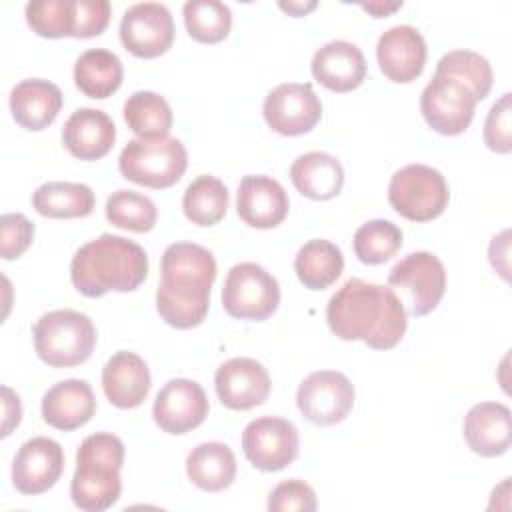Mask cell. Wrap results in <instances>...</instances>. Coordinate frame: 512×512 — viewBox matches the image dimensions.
Returning a JSON list of instances; mask_svg holds the SVG:
<instances>
[{
    "label": "cell",
    "instance_id": "obj_16",
    "mask_svg": "<svg viewBox=\"0 0 512 512\" xmlns=\"http://www.w3.org/2000/svg\"><path fill=\"white\" fill-rule=\"evenodd\" d=\"M214 386L220 402L230 410H250L270 396L268 370L252 358H230L216 370Z\"/></svg>",
    "mask_w": 512,
    "mask_h": 512
},
{
    "label": "cell",
    "instance_id": "obj_17",
    "mask_svg": "<svg viewBox=\"0 0 512 512\" xmlns=\"http://www.w3.org/2000/svg\"><path fill=\"white\" fill-rule=\"evenodd\" d=\"M426 54L422 34L408 24L388 28L376 44V60L382 74L398 84H408L422 74Z\"/></svg>",
    "mask_w": 512,
    "mask_h": 512
},
{
    "label": "cell",
    "instance_id": "obj_12",
    "mask_svg": "<svg viewBox=\"0 0 512 512\" xmlns=\"http://www.w3.org/2000/svg\"><path fill=\"white\" fill-rule=\"evenodd\" d=\"M262 114L274 132L282 136H300L320 122L322 102L312 90V84L284 82L268 92Z\"/></svg>",
    "mask_w": 512,
    "mask_h": 512
},
{
    "label": "cell",
    "instance_id": "obj_6",
    "mask_svg": "<svg viewBox=\"0 0 512 512\" xmlns=\"http://www.w3.org/2000/svg\"><path fill=\"white\" fill-rule=\"evenodd\" d=\"M448 184L444 176L426 164H408L394 172L388 184L390 206L412 222H430L448 206Z\"/></svg>",
    "mask_w": 512,
    "mask_h": 512
},
{
    "label": "cell",
    "instance_id": "obj_8",
    "mask_svg": "<svg viewBox=\"0 0 512 512\" xmlns=\"http://www.w3.org/2000/svg\"><path fill=\"white\" fill-rule=\"evenodd\" d=\"M388 284L398 288L412 316L430 314L446 292V270L430 252H410L388 274Z\"/></svg>",
    "mask_w": 512,
    "mask_h": 512
},
{
    "label": "cell",
    "instance_id": "obj_22",
    "mask_svg": "<svg viewBox=\"0 0 512 512\" xmlns=\"http://www.w3.org/2000/svg\"><path fill=\"white\" fill-rule=\"evenodd\" d=\"M150 386V370L136 352L120 350L102 368L104 394L116 408L140 406L146 400Z\"/></svg>",
    "mask_w": 512,
    "mask_h": 512
},
{
    "label": "cell",
    "instance_id": "obj_28",
    "mask_svg": "<svg viewBox=\"0 0 512 512\" xmlns=\"http://www.w3.org/2000/svg\"><path fill=\"white\" fill-rule=\"evenodd\" d=\"M124 78L120 58L106 48H92L78 56L74 64V82L78 90L88 98L112 96Z\"/></svg>",
    "mask_w": 512,
    "mask_h": 512
},
{
    "label": "cell",
    "instance_id": "obj_24",
    "mask_svg": "<svg viewBox=\"0 0 512 512\" xmlns=\"http://www.w3.org/2000/svg\"><path fill=\"white\" fill-rule=\"evenodd\" d=\"M62 108V92L54 82L28 78L10 90V112L18 126L38 132L48 128Z\"/></svg>",
    "mask_w": 512,
    "mask_h": 512
},
{
    "label": "cell",
    "instance_id": "obj_40",
    "mask_svg": "<svg viewBox=\"0 0 512 512\" xmlns=\"http://www.w3.org/2000/svg\"><path fill=\"white\" fill-rule=\"evenodd\" d=\"M316 506L314 488L298 478L280 482L268 496L270 512H314Z\"/></svg>",
    "mask_w": 512,
    "mask_h": 512
},
{
    "label": "cell",
    "instance_id": "obj_26",
    "mask_svg": "<svg viewBox=\"0 0 512 512\" xmlns=\"http://www.w3.org/2000/svg\"><path fill=\"white\" fill-rule=\"evenodd\" d=\"M290 180L296 190L310 200H330L344 186L340 160L326 152L300 154L290 166Z\"/></svg>",
    "mask_w": 512,
    "mask_h": 512
},
{
    "label": "cell",
    "instance_id": "obj_43",
    "mask_svg": "<svg viewBox=\"0 0 512 512\" xmlns=\"http://www.w3.org/2000/svg\"><path fill=\"white\" fill-rule=\"evenodd\" d=\"M2 408H4V420H2V438H6L12 428L20 424L22 418V404L16 392H12L8 386H2Z\"/></svg>",
    "mask_w": 512,
    "mask_h": 512
},
{
    "label": "cell",
    "instance_id": "obj_11",
    "mask_svg": "<svg viewBox=\"0 0 512 512\" xmlns=\"http://www.w3.org/2000/svg\"><path fill=\"white\" fill-rule=\"evenodd\" d=\"M296 426L278 416H260L246 424L242 432V450L252 466L264 472H278L298 456Z\"/></svg>",
    "mask_w": 512,
    "mask_h": 512
},
{
    "label": "cell",
    "instance_id": "obj_44",
    "mask_svg": "<svg viewBox=\"0 0 512 512\" xmlns=\"http://www.w3.org/2000/svg\"><path fill=\"white\" fill-rule=\"evenodd\" d=\"M366 12H370L374 18H382L392 14L394 10H398L402 6V2H364L360 4Z\"/></svg>",
    "mask_w": 512,
    "mask_h": 512
},
{
    "label": "cell",
    "instance_id": "obj_23",
    "mask_svg": "<svg viewBox=\"0 0 512 512\" xmlns=\"http://www.w3.org/2000/svg\"><path fill=\"white\" fill-rule=\"evenodd\" d=\"M96 412V398L86 380L70 378L54 384L42 398V418L56 430H76Z\"/></svg>",
    "mask_w": 512,
    "mask_h": 512
},
{
    "label": "cell",
    "instance_id": "obj_21",
    "mask_svg": "<svg viewBox=\"0 0 512 512\" xmlns=\"http://www.w3.org/2000/svg\"><path fill=\"white\" fill-rule=\"evenodd\" d=\"M116 140L112 118L96 108H78L68 116L62 128L66 150L80 160H98L106 156Z\"/></svg>",
    "mask_w": 512,
    "mask_h": 512
},
{
    "label": "cell",
    "instance_id": "obj_34",
    "mask_svg": "<svg viewBox=\"0 0 512 512\" xmlns=\"http://www.w3.org/2000/svg\"><path fill=\"white\" fill-rule=\"evenodd\" d=\"M188 34L202 44L222 42L232 28V12L218 0H188L182 8Z\"/></svg>",
    "mask_w": 512,
    "mask_h": 512
},
{
    "label": "cell",
    "instance_id": "obj_19",
    "mask_svg": "<svg viewBox=\"0 0 512 512\" xmlns=\"http://www.w3.org/2000/svg\"><path fill=\"white\" fill-rule=\"evenodd\" d=\"M312 76L332 92H350L366 78L362 50L346 40H332L318 48L310 62Z\"/></svg>",
    "mask_w": 512,
    "mask_h": 512
},
{
    "label": "cell",
    "instance_id": "obj_10",
    "mask_svg": "<svg viewBox=\"0 0 512 512\" xmlns=\"http://www.w3.org/2000/svg\"><path fill=\"white\" fill-rule=\"evenodd\" d=\"M476 98L458 80L436 74L420 96V110L426 124L444 136L462 134L474 118Z\"/></svg>",
    "mask_w": 512,
    "mask_h": 512
},
{
    "label": "cell",
    "instance_id": "obj_4",
    "mask_svg": "<svg viewBox=\"0 0 512 512\" xmlns=\"http://www.w3.org/2000/svg\"><path fill=\"white\" fill-rule=\"evenodd\" d=\"M38 358L52 368H70L86 362L96 346L92 320L76 310H52L42 314L34 328Z\"/></svg>",
    "mask_w": 512,
    "mask_h": 512
},
{
    "label": "cell",
    "instance_id": "obj_9",
    "mask_svg": "<svg viewBox=\"0 0 512 512\" xmlns=\"http://www.w3.org/2000/svg\"><path fill=\"white\" fill-rule=\"evenodd\" d=\"M354 396V386L342 372L318 370L300 382L296 404L308 422L332 426L350 414Z\"/></svg>",
    "mask_w": 512,
    "mask_h": 512
},
{
    "label": "cell",
    "instance_id": "obj_42",
    "mask_svg": "<svg viewBox=\"0 0 512 512\" xmlns=\"http://www.w3.org/2000/svg\"><path fill=\"white\" fill-rule=\"evenodd\" d=\"M112 6L108 0H76L74 38H92L106 30Z\"/></svg>",
    "mask_w": 512,
    "mask_h": 512
},
{
    "label": "cell",
    "instance_id": "obj_18",
    "mask_svg": "<svg viewBox=\"0 0 512 512\" xmlns=\"http://www.w3.org/2000/svg\"><path fill=\"white\" fill-rule=\"evenodd\" d=\"M290 200L284 186L272 176L248 174L240 180L236 210L238 216L252 228L268 230L284 222Z\"/></svg>",
    "mask_w": 512,
    "mask_h": 512
},
{
    "label": "cell",
    "instance_id": "obj_39",
    "mask_svg": "<svg viewBox=\"0 0 512 512\" xmlns=\"http://www.w3.org/2000/svg\"><path fill=\"white\" fill-rule=\"evenodd\" d=\"M484 144L498 154L512 150V96L506 92L492 104L484 122Z\"/></svg>",
    "mask_w": 512,
    "mask_h": 512
},
{
    "label": "cell",
    "instance_id": "obj_1",
    "mask_svg": "<svg viewBox=\"0 0 512 512\" xmlns=\"http://www.w3.org/2000/svg\"><path fill=\"white\" fill-rule=\"evenodd\" d=\"M400 296L362 278L346 280L326 306V322L340 340H364L374 350L394 348L408 326Z\"/></svg>",
    "mask_w": 512,
    "mask_h": 512
},
{
    "label": "cell",
    "instance_id": "obj_3",
    "mask_svg": "<svg viewBox=\"0 0 512 512\" xmlns=\"http://www.w3.org/2000/svg\"><path fill=\"white\" fill-rule=\"evenodd\" d=\"M124 442L110 432H96L82 440L76 450V470L70 482L74 506L86 512L112 508L122 492L120 468Z\"/></svg>",
    "mask_w": 512,
    "mask_h": 512
},
{
    "label": "cell",
    "instance_id": "obj_37",
    "mask_svg": "<svg viewBox=\"0 0 512 512\" xmlns=\"http://www.w3.org/2000/svg\"><path fill=\"white\" fill-rule=\"evenodd\" d=\"M402 246V230L384 218L368 220L354 234V252L364 264H384Z\"/></svg>",
    "mask_w": 512,
    "mask_h": 512
},
{
    "label": "cell",
    "instance_id": "obj_33",
    "mask_svg": "<svg viewBox=\"0 0 512 512\" xmlns=\"http://www.w3.org/2000/svg\"><path fill=\"white\" fill-rule=\"evenodd\" d=\"M124 120L140 138H160L168 136L174 116L166 98L150 90H140L124 102Z\"/></svg>",
    "mask_w": 512,
    "mask_h": 512
},
{
    "label": "cell",
    "instance_id": "obj_14",
    "mask_svg": "<svg viewBox=\"0 0 512 512\" xmlns=\"http://www.w3.org/2000/svg\"><path fill=\"white\" fill-rule=\"evenodd\" d=\"M208 410L206 392L198 382L174 378L156 394L152 416L160 430L168 434H186L206 420Z\"/></svg>",
    "mask_w": 512,
    "mask_h": 512
},
{
    "label": "cell",
    "instance_id": "obj_2",
    "mask_svg": "<svg viewBox=\"0 0 512 512\" xmlns=\"http://www.w3.org/2000/svg\"><path fill=\"white\" fill-rule=\"evenodd\" d=\"M146 274L148 256L144 248L116 234H102L86 242L70 262V280L88 298H100L110 290H136Z\"/></svg>",
    "mask_w": 512,
    "mask_h": 512
},
{
    "label": "cell",
    "instance_id": "obj_15",
    "mask_svg": "<svg viewBox=\"0 0 512 512\" xmlns=\"http://www.w3.org/2000/svg\"><path fill=\"white\" fill-rule=\"evenodd\" d=\"M64 472L62 446L46 436L26 440L12 462V484L26 496L50 490Z\"/></svg>",
    "mask_w": 512,
    "mask_h": 512
},
{
    "label": "cell",
    "instance_id": "obj_30",
    "mask_svg": "<svg viewBox=\"0 0 512 512\" xmlns=\"http://www.w3.org/2000/svg\"><path fill=\"white\" fill-rule=\"evenodd\" d=\"M94 192L80 182H44L32 194V206L46 218H84L94 210Z\"/></svg>",
    "mask_w": 512,
    "mask_h": 512
},
{
    "label": "cell",
    "instance_id": "obj_38",
    "mask_svg": "<svg viewBox=\"0 0 512 512\" xmlns=\"http://www.w3.org/2000/svg\"><path fill=\"white\" fill-rule=\"evenodd\" d=\"M28 26L44 38L72 36L76 30V0H34L26 4Z\"/></svg>",
    "mask_w": 512,
    "mask_h": 512
},
{
    "label": "cell",
    "instance_id": "obj_36",
    "mask_svg": "<svg viewBox=\"0 0 512 512\" xmlns=\"http://www.w3.org/2000/svg\"><path fill=\"white\" fill-rule=\"evenodd\" d=\"M104 212L112 226L132 232H150L158 220V210L148 196L124 188L108 196Z\"/></svg>",
    "mask_w": 512,
    "mask_h": 512
},
{
    "label": "cell",
    "instance_id": "obj_45",
    "mask_svg": "<svg viewBox=\"0 0 512 512\" xmlns=\"http://www.w3.org/2000/svg\"><path fill=\"white\" fill-rule=\"evenodd\" d=\"M278 6L292 16H304L306 12L316 8V2H278Z\"/></svg>",
    "mask_w": 512,
    "mask_h": 512
},
{
    "label": "cell",
    "instance_id": "obj_31",
    "mask_svg": "<svg viewBox=\"0 0 512 512\" xmlns=\"http://www.w3.org/2000/svg\"><path fill=\"white\" fill-rule=\"evenodd\" d=\"M156 308L162 320L178 330H188L204 322L210 308V290H186L158 284Z\"/></svg>",
    "mask_w": 512,
    "mask_h": 512
},
{
    "label": "cell",
    "instance_id": "obj_25",
    "mask_svg": "<svg viewBox=\"0 0 512 512\" xmlns=\"http://www.w3.org/2000/svg\"><path fill=\"white\" fill-rule=\"evenodd\" d=\"M464 438L474 454L494 458L510 448V408L500 402H480L464 418Z\"/></svg>",
    "mask_w": 512,
    "mask_h": 512
},
{
    "label": "cell",
    "instance_id": "obj_35",
    "mask_svg": "<svg viewBox=\"0 0 512 512\" xmlns=\"http://www.w3.org/2000/svg\"><path fill=\"white\" fill-rule=\"evenodd\" d=\"M436 74H446L462 82L472 92L476 102L488 96L494 82L490 62L472 50L446 52L436 64Z\"/></svg>",
    "mask_w": 512,
    "mask_h": 512
},
{
    "label": "cell",
    "instance_id": "obj_5",
    "mask_svg": "<svg viewBox=\"0 0 512 512\" xmlns=\"http://www.w3.org/2000/svg\"><path fill=\"white\" fill-rule=\"evenodd\" d=\"M188 166V152L174 136L134 138L118 158L122 176L148 188H168L176 184Z\"/></svg>",
    "mask_w": 512,
    "mask_h": 512
},
{
    "label": "cell",
    "instance_id": "obj_29",
    "mask_svg": "<svg viewBox=\"0 0 512 512\" xmlns=\"http://www.w3.org/2000/svg\"><path fill=\"white\" fill-rule=\"evenodd\" d=\"M298 280L310 290H324L334 284L344 270V256L336 244L324 238L308 240L294 258Z\"/></svg>",
    "mask_w": 512,
    "mask_h": 512
},
{
    "label": "cell",
    "instance_id": "obj_13",
    "mask_svg": "<svg viewBox=\"0 0 512 512\" xmlns=\"http://www.w3.org/2000/svg\"><path fill=\"white\" fill-rule=\"evenodd\" d=\"M120 40L138 58L162 56L174 42V20L160 2L132 4L120 20Z\"/></svg>",
    "mask_w": 512,
    "mask_h": 512
},
{
    "label": "cell",
    "instance_id": "obj_41",
    "mask_svg": "<svg viewBox=\"0 0 512 512\" xmlns=\"http://www.w3.org/2000/svg\"><path fill=\"white\" fill-rule=\"evenodd\" d=\"M34 238V224L20 212L2 214L0 218V254L4 260L22 256Z\"/></svg>",
    "mask_w": 512,
    "mask_h": 512
},
{
    "label": "cell",
    "instance_id": "obj_20",
    "mask_svg": "<svg viewBox=\"0 0 512 512\" xmlns=\"http://www.w3.org/2000/svg\"><path fill=\"white\" fill-rule=\"evenodd\" d=\"M162 284L186 290H210L216 280V260L212 252L194 242L170 244L160 262Z\"/></svg>",
    "mask_w": 512,
    "mask_h": 512
},
{
    "label": "cell",
    "instance_id": "obj_7",
    "mask_svg": "<svg viewBox=\"0 0 512 512\" xmlns=\"http://www.w3.org/2000/svg\"><path fill=\"white\" fill-rule=\"evenodd\" d=\"M280 304L276 278L256 262L234 264L224 280L222 306L228 316L260 322L270 318Z\"/></svg>",
    "mask_w": 512,
    "mask_h": 512
},
{
    "label": "cell",
    "instance_id": "obj_27",
    "mask_svg": "<svg viewBox=\"0 0 512 512\" xmlns=\"http://www.w3.org/2000/svg\"><path fill=\"white\" fill-rule=\"evenodd\" d=\"M186 474L204 492H220L236 478V458L222 442H202L186 456Z\"/></svg>",
    "mask_w": 512,
    "mask_h": 512
},
{
    "label": "cell",
    "instance_id": "obj_32",
    "mask_svg": "<svg viewBox=\"0 0 512 512\" xmlns=\"http://www.w3.org/2000/svg\"><path fill=\"white\" fill-rule=\"evenodd\" d=\"M182 210L192 224L214 226L228 210V188L216 176H198L184 190Z\"/></svg>",
    "mask_w": 512,
    "mask_h": 512
}]
</instances>
